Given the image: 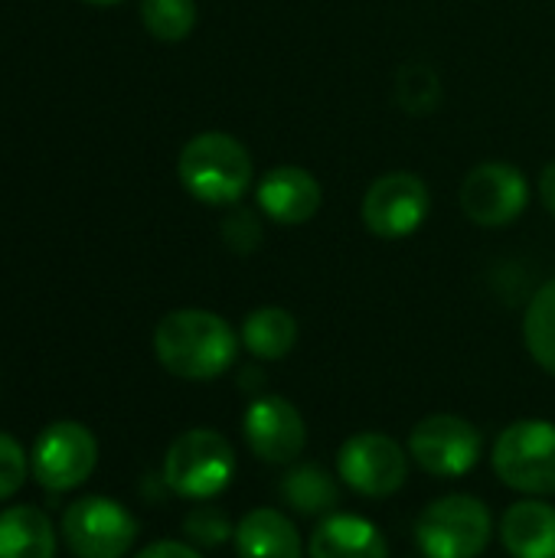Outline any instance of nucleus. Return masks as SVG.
Returning <instances> with one entry per match:
<instances>
[{
  "instance_id": "obj_1",
  "label": "nucleus",
  "mask_w": 555,
  "mask_h": 558,
  "mask_svg": "<svg viewBox=\"0 0 555 558\" xmlns=\"http://www.w3.org/2000/svg\"><path fill=\"white\" fill-rule=\"evenodd\" d=\"M154 353L170 376L209 383L232 369L239 356V337L219 314L183 307L160 317L154 330Z\"/></svg>"
},
{
  "instance_id": "obj_2",
  "label": "nucleus",
  "mask_w": 555,
  "mask_h": 558,
  "mask_svg": "<svg viewBox=\"0 0 555 558\" xmlns=\"http://www.w3.org/2000/svg\"><path fill=\"white\" fill-rule=\"evenodd\" d=\"M177 173L193 199L206 206H232L252 183V157L236 137L203 131L180 150Z\"/></svg>"
},
{
  "instance_id": "obj_3",
  "label": "nucleus",
  "mask_w": 555,
  "mask_h": 558,
  "mask_svg": "<svg viewBox=\"0 0 555 558\" xmlns=\"http://www.w3.org/2000/svg\"><path fill=\"white\" fill-rule=\"evenodd\" d=\"M494 539V517L471 494H448L429 504L415 523V543L425 558H478Z\"/></svg>"
},
{
  "instance_id": "obj_4",
  "label": "nucleus",
  "mask_w": 555,
  "mask_h": 558,
  "mask_svg": "<svg viewBox=\"0 0 555 558\" xmlns=\"http://www.w3.org/2000/svg\"><path fill=\"white\" fill-rule=\"evenodd\" d=\"M236 477V451L213 428L183 432L164 458V487L183 500H209Z\"/></svg>"
},
{
  "instance_id": "obj_5",
  "label": "nucleus",
  "mask_w": 555,
  "mask_h": 558,
  "mask_svg": "<svg viewBox=\"0 0 555 558\" xmlns=\"http://www.w3.org/2000/svg\"><path fill=\"white\" fill-rule=\"evenodd\" d=\"M491 464L510 490L555 497V425L543 418L514 422L500 432Z\"/></svg>"
},
{
  "instance_id": "obj_6",
  "label": "nucleus",
  "mask_w": 555,
  "mask_h": 558,
  "mask_svg": "<svg viewBox=\"0 0 555 558\" xmlns=\"http://www.w3.org/2000/svg\"><path fill=\"white\" fill-rule=\"evenodd\" d=\"M59 536L75 558H124L137 539V520L111 497H79L65 507Z\"/></svg>"
},
{
  "instance_id": "obj_7",
  "label": "nucleus",
  "mask_w": 555,
  "mask_h": 558,
  "mask_svg": "<svg viewBox=\"0 0 555 558\" xmlns=\"http://www.w3.org/2000/svg\"><path fill=\"white\" fill-rule=\"evenodd\" d=\"M98 464V441L82 422H52L29 451V474L39 487L62 494L82 487Z\"/></svg>"
},
{
  "instance_id": "obj_8",
  "label": "nucleus",
  "mask_w": 555,
  "mask_h": 558,
  "mask_svg": "<svg viewBox=\"0 0 555 558\" xmlns=\"http://www.w3.org/2000/svg\"><path fill=\"white\" fill-rule=\"evenodd\" d=\"M340 481L370 500H386L402 490L409 477V458L402 445L383 432H357L337 451Z\"/></svg>"
},
{
  "instance_id": "obj_9",
  "label": "nucleus",
  "mask_w": 555,
  "mask_h": 558,
  "mask_svg": "<svg viewBox=\"0 0 555 558\" xmlns=\"http://www.w3.org/2000/svg\"><path fill=\"white\" fill-rule=\"evenodd\" d=\"M481 432L461 415H429L409 435V458L432 477H464L481 461Z\"/></svg>"
},
{
  "instance_id": "obj_10",
  "label": "nucleus",
  "mask_w": 555,
  "mask_h": 558,
  "mask_svg": "<svg viewBox=\"0 0 555 558\" xmlns=\"http://www.w3.org/2000/svg\"><path fill=\"white\" fill-rule=\"evenodd\" d=\"M432 196L422 177L396 170L370 183L363 196V226L379 239H409L429 219Z\"/></svg>"
},
{
  "instance_id": "obj_11",
  "label": "nucleus",
  "mask_w": 555,
  "mask_h": 558,
  "mask_svg": "<svg viewBox=\"0 0 555 558\" xmlns=\"http://www.w3.org/2000/svg\"><path fill=\"white\" fill-rule=\"evenodd\" d=\"M242 438L258 461L291 468L307 445V425L285 396H258L242 415Z\"/></svg>"
},
{
  "instance_id": "obj_12",
  "label": "nucleus",
  "mask_w": 555,
  "mask_h": 558,
  "mask_svg": "<svg viewBox=\"0 0 555 558\" xmlns=\"http://www.w3.org/2000/svg\"><path fill=\"white\" fill-rule=\"evenodd\" d=\"M530 203L527 177L510 163H481L461 183V209L471 222L497 229L514 222Z\"/></svg>"
},
{
  "instance_id": "obj_13",
  "label": "nucleus",
  "mask_w": 555,
  "mask_h": 558,
  "mask_svg": "<svg viewBox=\"0 0 555 558\" xmlns=\"http://www.w3.org/2000/svg\"><path fill=\"white\" fill-rule=\"evenodd\" d=\"M321 183L304 167H275L258 183V206L278 226H301L321 209Z\"/></svg>"
},
{
  "instance_id": "obj_14",
  "label": "nucleus",
  "mask_w": 555,
  "mask_h": 558,
  "mask_svg": "<svg viewBox=\"0 0 555 558\" xmlns=\"http://www.w3.org/2000/svg\"><path fill=\"white\" fill-rule=\"evenodd\" d=\"M307 558H389V543L376 523L353 513H330L314 526Z\"/></svg>"
},
{
  "instance_id": "obj_15",
  "label": "nucleus",
  "mask_w": 555,
  "mask_h": 558,
  "mask_svg": "<svg viewBox=\"0 0 555 558\" xmlns=\"http://www.w3.org/2000/svg\"><path fill=\"white\" fill-rule=\"evenodd\" d=\"M236 553L239 558H301L304 546L298 526L281 510H249L236 526Z\"/></svg>"
},
{
  "instance_id": "obj_16",
  "label": "nucleus",
  "mask_w": 555,
  "mask_h": 558,
  "mask_svg": "<svg viewBox=\"0 0 555 558\" xmlns=\"http://www.w3.org/2000/svg\"><path fill=\"white\" fill-rule=\"evenodd\" d=\"M500 543L514 558H555V507L520 500L500 520Z\"/></svg>"
},
{
  "instance_id": "obj_17",
  "label": "nucleus",
  "mask_w": 555,
  "mask_h": 558,
  "mask_svg": "<svg viewBox=\"0 0 555 558\" xmlns=\"http://www.w3.org/2000/svg\"><path fill=\"white\" fill-rule=\"evenodd\" d=\"M0 558H56L52 520L33 504L0 510Z\"/></svg>"
},
{
  "instance_id": "obj_18",
  "label": "nucleus",
  "mask_w": 555,
  "mask_h": 558,
  "mask_svg": "<svg viewBox=\"0 0 555 558\" xmlns=\"http://www.w3.org/2000/svg\"><path fill=\"white\" fill-rule=\"evenodd\" d=\"M281 500L301 517H330L340 507V484L321 464H291L281 477Z\"/></svg>"
},
{
  "instance_id": "obj_19",
  "label": "nucleus",
  "mask_w": 555,
  "mask_h": 558,
  "mask_svg": "<svg viewBox=\"0 0 555 558\" xmlns=\"http://www.w3.org/2000/svg\"><path fill=\"white\" fill-rule=\"evenodd\" d=\"M298 343V320L285 307H258L242 320V347L265 363L285 360Z\"/></svg>"
},
{
  "instance_id": "obj_20",
  "label": "nucleus",
  "mask_w": 555,
  "mask_h": 558,
  "mask_svg": "<svg viewBox=\"0 0 555 558\" xmlns=\"http://www.w3.org/2000/svg\"><path fill=\"white\" fill-rule=\"evenodd\" d=\"M523 340L530 356L555 376V278L533 294L523 317Z\"/></svg>"
},
{
  "instance_id": "obj_21",
  "label": "nucleus",
  "mask_w": 555,
  "mask_h": 558,
  "mask_svg": "<svg viewBox=\"0 0 555 558\" xmlns=\"http://www.w3.org/2000/svg\"><path fill=\"white\" fill-rule=\"evenodd\" d=\"M141 23L164 43H180L196 26V0H141Z\"/></svg>"
},
{
  "instance_id": "obj_22",
  "label": "nucleus",
  "mask_w": 555,
  "mask_h": 558,
  "mask_svg": "<svg viewBox=\"0 0 555 558\" xmlns=\"http://www.w3.org/2000/svg\"><path fill=\"white\" fill-rule=\"evenodd\" d=\"M396 101L409 114H429L442 101V78L425 62H409L396 75Z\"/></svg>"
},
{
  "instance_id": "obj_23",
  "label": "nucleus",
  "mask_w": 555,
  "mask_h": 558,
  "mask_svg": "<svg viewBox=\"0 0 555 558\" xmlns=\"http://www.w3.org/2000/svg\"><path fill=\"white\" fill-rule=\"evenodd\" d=\"M183 536H186L193 546L219 549V546H226V543L236 536V526H232L229 513L219 510V507H193V510L183 517Z\"/></svg>"
},
{
  "instance_id": "obj_24",
  "label": "nucleus",
  "mask_w": 555,
  "mask_h": 558,
  "mask_svg": "<svg viewBox=\"0 0 555 558\" xmlns=\"http://www.w3.org/2000/svg\"><path fill=\"white\" fill-rule=\"evenodd\" d=\"M29 474V454L20 448L16 438L0 432V504L10 500Z\"/></svg>"
},
{
  "instance_id": "obj_25",
  "label": "nucleus",
  "mask_w": 555,
  "mask_h": 558,
  "mask_svg": "<svg viewBox=\"0 0 555 558\" xmlns=\"http://www.w3.org/2000/svg\"><path fill=\"white\" fill-rule=\"evenodd\" d=\"M134 558H203L190 543H177V539H160L144 546Z\"/></svg>"
},
{
  "instance_id": "obj_26",
  "label": "nucleus",
  "mask_w": 555,
  "mask_h": 558,
  "mask_svg": "<svg viewBox=\"0 0 555 558\" xmlns=\"http://www.w3.org/2000/svg\"><path fill=\"white\" fill-rule=\"evenodd\" d=\"M540 196H543V206L555 216V163H550L540 177Z\"/></svg>"
},
{
  "instance_id": "obj_27",
  "label": "nucleus",
  "mask_w": 555,
  "mask_h": 558,
  "mask_svg": "<svg viewBox=\"0 0 555 558\" xmlns=\"http://www.w3.org/2000/svg\"><path fill=\"white\" fill-rule=\"evenodd\" d=\"M85 3H95V7H111V3H121V0H85Z\"/></svg>"
}]
</instances>
